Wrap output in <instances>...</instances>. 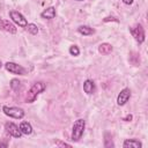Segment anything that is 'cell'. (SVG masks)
Listing matches in <instances>:
<instances>
[{
    "mask_svg": "<svg viewBox=\"0 0 148 148\" xmlns=\"http://www.w3.org/2000/svg\"><path fill=\"white\" fill-rule=\"evenodd\" d=\"M45 89H46V84H45L44 82H42V81L35 82V83L31 86V88L28 90L27 95H25V98H24L25 103H34V102L36 101L37 96H38L40 92H43Z\"/></svg>",
    "mask_w": 148,
    "mask_h": 148,
    "instance_id": "6da1fadb",
    "label": "cell"
},
{
    "mask_svg": "<svg viewBox=\"0 0 148 148\" xmlns=\"http://www.w3.org/2000/svg\"><path fill=\"white\" fill-rule=\"evenodd\" d=\"M84 128H86V120L83 118H79L74 121L73 124V128H72V136L71 139L73 141H79L82 135H83V132H84Z\"/></svg>",
    "mask_w": 148,
    "mask_h": 148,
    "instance_id": "7a4b0ae2",
    "label": "cell"
},
{
    "mask_svg": "<svg viewBox=\"0 0 148 148\" xmlns=\"http://www.w3.org/2000/svg\"><path fill=\"white\" fill-rule=\"evenodd\" d=\"M2 112L10 117V118H15V119H22L24 117V110L17 106H7L3 105L2 106Z\"/></svg>",
    "mask_w": 148,
    "mask_h": 148,
    "instance_id": "3957f363",
    "label": "cell"
},
{
    "mask_svg": "<svg viewBox=\"0 0 148 148\" xmlns=\"http://www.w3.org/2000/svg\"><path fill=\"white\" fill-rule=\"evenodd\" d=\"M130 32H131V35L134 37V39H135L139 44H141V43L145 42L146 35H145V29L142 28L141 24L138 23V24H135L134 27L130 28Z\"/></svg>",
    "mask_w": 148,
    "mask_h": 148,
    "instance_id": "277c9868",
    "label": "cell"
},
{
    "mask_svg": "<svg viewBox=\"0 0 148 148\" xmlns=\"http://www.w3.org/2000/svg\"><path fill=\"white\" fill-rule=\"evenodd\" d=\"M3 66H5L7 72H9L14 75H25V73H27L24 67H22L21 65L16 64V62H13V61H8Z\"/></svg>",
    "mask_w": 148,
    "mask_h": 148,
    "instance_id": "5b68a950",
    "label": "cell"
},
{
    "mask_svg": "<svg viewBox=\"0 0 148 148\" xmlns=\"http://www.w3.org/2000/svg\"><path fill=\"white\" fill-rule=\"evenodd\" d=\"M9 17L12 18V21H13L15 24H17V25L21 27V28H25L27 24H28L27 18H25L20 12H17V10H10V12H9Z\"/></svg>",
    "mask_w": 148,
    "mask_h": 148,
    "instance_id": "8992f818",
    "label": "cell"
},
{
    "mask_svg": "<svg viewBox=\"0 0 148 148\" xmlns=\"http://www.w3.org/2000/svg\"><path fill=\"white\" fill-rule=\"evenodd\" d=\"M5 130L9 135H12L14 138H21L22 136V132H21L20 127L12 121H7L5 124Z\"/></svg>",
    "mask_w": 148,
    "mask_h": 148,
    "instance_id": "52a82bcc",
    "label": "cell"
},
{
    "mask_svg": "<svg viewBox=\"0 0 148 148\" xmlns=\"http://www.w3.org/2000/svg\"><path fill=\"white\" fill-rule=\"evenodd\" d=\"M131 97V89L130 88H124L123 90H120V92L118 94V97H117V104L123 106L125 105L128 99Z\"/></svg>",
    "mask_w": 148,
    "mask_h": 148,
    "instance_id": "ba28073f",
    "label": "cell"
},
{
    "mask_svg": "<svg viewBox=\"0 0 148 148\" xmlns=\"http://www.w3.org/2000/svg\"><path fill=\"white\" fill-rule=\"evenodd\" d=\"M0 30L9 32V34H16V31H17V29H16L14 23H12V22H9L7 20H3L1 17H0Z\"/></svg>",
    "mask_w": 148,
    "mask_h": 148,
    "instance_id": "9c48e42d",
    "label": "cell"
},
{
    "mask_svg": "<svg viewBox=\"0 0 148 148\" xmlns=\"http://www.w3.org/2000/svg\"><path fill=\"white\" fill-rule=\"evenodd\" d=\"M96 90V86H95V82L92 80H86L83 82V91L87 94V95H91L94 94Z\"/></svg>",
    "mask_w": 148,
    "mask_h": 148,
    "instance_id": "30bf717a",
    "label": "cell"
},
{
    "mask_svg": "<svg viewBox=\"0 0 148 148\" xmlns=\"http://www.w3.org/2000/svg\"><path fill=\"white\" fill-rule=\"evenodd\" d=\"M40 17L42 18H45V20H52V18H54L56 17V8L53 6L47 7L46 9H44L40 13Z\"/></svg>",
    "mask_w": 148,
    "mask_h": 148,
    "instance_id": "8fae6325",
    "label": "cell"
},
{
    "mask_svg": "<svg viewBox=\"0 0 148 148\" xmlns=\"http://www.w3.org/2000/svg\"><path fill=\"white\" fill-rule=\"evenodd\" d=\"M124 148H141L142 143L138 139H126L123 143Z\"/></svg>",
    "mask_w": 148,
    "mask_h": 148,
    "instance_id": "7c38bea8",
    "label": "cell"
},
{
    "mask_svg": "<svg viewBox=\"0 0 148 148\" xmlns=\"http://www.w3.org/2000/svg\"><path fill=\"white\" fill-rule=\"evenodd\" d=\"M18 127H20L22 134H24V135H30L32 133V126L29 121H22Z\"/></svg>",
    "mask_w": 148,
    "mask_h": 148,
    "instance_id": "4fadbf2b",
    "label": "cell"
},
{
    "mask_svg": "<svg viewBox=\"0 0 148 148\" xmlns=\"http://www.w3.org/2000/svg\"><path fill=\"white\" fill-rule=\"evenodd\" d=\"M77 32L83 36H90V35L95 34V30L92 28H90L89 25H80L77 28Z\"/></svg>",
    "mask_w": 148,
    "mask_h": 148,
    "instance_id": "5bb4252c",
    "label": "cell"
},
{
    "mask_svg": "<svg viewBox=\"0 0 148 148\" xmlns=\"http://www.w3.org/2000/svg\"><path fill=\"white\" fill-rule=\"evenodd\" d=\"M112 50H113V47H112V45L109 44V43H102V44L98 46V52H99L101 54H109V53L112 52Z\"/></svg>",
    "mask_w": 148,
    "mask_h": 148,
    "instance_id": "9a60e30c",
    "label": "cell"
},
{
    "mask_svg": "<svg viewBox=\"0 0 148 148\" xmlns=\"http://www.w3.org/2000/svg\"><path fill=\"white\" fill-rule=\"evenodd\" d=\"M104 147L105 148H111V147H114V143L112 141V136L110 133L105 132L104 133Z\"/></svg>",
    "mask_w": 148,
    "mask_h": 148,
    "instance_id": "2e32d148",
    "label": "cell"
},
{
    "mask_svg": "<svg viewBox=\"0 0 148 148\" xmlns=\"http://www.w3.org/2000/svg\"><path fill=\"white\" fill-rule=\"evenodd\" d=\"M10 88L14 91H18L22 88V82L18 79H13V80H10Z\"/></svg>",
    "mask_w": 148,
    "mask_h": 148,
    "instance_id": "e0dca14e",
    "label": "cell"
},
{
    "mask_svg": "<svg viewBox=\"0 0 148 148\" xmlns=\"http://www.w3.org/2000/svg\"><path fill=\"white\" fill-rule=\"evenodd\" d=\"M25 29H27V30H28V32H30L31 35H37V34H38V31H39L38 27H37L35 23H28V24H27V27H25Z\"/></svg>",
    "mask_w": 148,
    "mask_h": 148,
    "instance_id": "ac0fdd59",
    "label": "cell"
},
{
    "mask_svg": "<svg viewBox=\"0 0 148 148\" xmlns=\"http://www.w3.org/2000/svg\"><path fill=\"white\" fill-rule=\"evenodd\" d=\"M69 54L71 56H74V57H77L79 54H80V49L76 46V45H72V46H69Z\"/></svg>",
    "mask_w": 148,
    "mask_h": 148,
    "instance_id": "d6986e66",
    "label": "cell"
},
{
    "mask_svg": "<svg viewBox=\"0 0 148 148\" xmlns=\"http://www.w3.org/2000/svg\"><path fill=\"white\" fill-rule=\"evenodd\" d=\"M56 145L59 146V147H72L69 143H66V142H62V141H59V140H56Z\"/></svg>",
    "mask_w": 148,
    "mask_h": 148,
    "instance_id": "ffe728a7",
    "label": "cell"
},
{
    "mask_svg": "<svg viewBox=\"0 0 148 148\" xmlns=\"http://www.w3.org/2000/svg\"><path fill=\"white\" fill-rule=\"evenodd\" d=\"M103 21H104V22H109V21H114V22H118V20H117L116 17H113V16H108V17H104V18H103Z\"/></svg>",
    "mask_w": 148,
    "mask_h": 148,
    "instance_id": "44dd1931",
    "label": "cell"
},
{
    "mask_svg": "<svg viewBox=\"0 0 148 148\" xmlns=\"http://www.w3.org/2000/svg\"><path fill=\"white\" fill-rule=\"evenodd\" d=\"M132 118H133V116H132V114H127L125 118H123V120H125V121H131V120H132Z\"/></svg>",
    "mask_w": 148,
    "mask_h": 148,
    "instance_id": "7402d4cb",
    "label": "cell"
},
{
    "mask_svg": "<svg viewBox=\"0 0 148 148\" xmlns=\"http://www.w3.org/2000/svg\"><path fill=\"white\" fill-rule=\"evenodd\" d=\"M133 1H134V0H123V2H124L125 5H132Z\"/></svg>",
    "mask_w": 148,
    "mask_h": 148,
    "instance_id": "603a6c76",
    "label": "cell"
},
{
    "mask_svg": "<svg viewBox=\"0 0 148 148\" xmlns=\"http://www.w3.org/2000/svg\"><path fill=\"white\" fill-rule=\"evenodd\" d=\"M7 142H0V147H7Z\"/></svg>",
    "mask_w": 148,
    "mask_h": 148,
    "instance_id": "cb8c5ba5",
    "label": "cell"
},
{
    "mask_svg": "<svg viewBox=\"0 0 148 148\" xmlns=\"http://www.w3.org/2000/svg\"><path fill=\"white\" fill-rule=\"evenodd\" d=\"M2 66H3V65H2V62H1V61H0V68H1V67H2Z\"/></svg>",
    "mask_w": 148,
    "mask_h": 148,
    "instance_id": "d4e9b609",
    "label": "cell"
},
{
    "mask_svg": "<svg viewBox=\"0 0 148 148\" xmlns=\"http://www.w3.org/2000/svg\"><path fill=\"white\" fill-rule=\"evenodd\" d=\"M75 1H83V0H75Z\"/></svg>",
    "mask_w": 148,
    "mask_h": 148,
    "instance_id": "484cf974",
    "label": "cell"
}]
</instances>
